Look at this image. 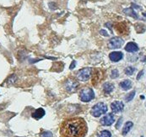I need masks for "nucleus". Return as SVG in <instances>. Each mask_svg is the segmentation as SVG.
Listing matches in <instances>:
<instances>
[{"label": "nucleus", "instance_id": "obj_1", "mask_svg": "<svg viewBox=\"0 0 146 137\" xmlns=\"http://www.w3.org/2000/svg\"><path fill=\"white\" fill-rule=\"evenodd\" d=\"M88 132L86 121L83 118L67 119L61 124L59 133L61 137H85Z\"/></svg>", "mask_w": 146, "mask_h": 137}, {"label": "nucleus", "instance_id": "obj_2", "mask_svg": "<svg viewBox=\"0 0 146 137\" xmlns=\"http://www.w3.org/2000/svg\"><path fill=\"white\" fill-rule=\"evenodd\" d=\"M107 112V106L104 103H98L96 105L93 106V108L90 110L91 115L94 117H100L101 115H104Z\"/></svg>", "mask_w": 146, "mask_h": 137}, {"label": "nucleus", "instance_id": "obj_3", "mask_svg": "<svg viewBox=\"0 0 146 137\" xmlns=\"http://www.w3.org/2000/svg\"><path fill=\"white\" fill-rule=\"evenodd\" d=\"M80 98L83 102H90L95 98V93L90 88H84L81 89L80 94Z\"/></svg>", "mask_w": 146, "mask_h": 137}, {"label": "nucleus", "instance_id": "obj_4", "mask_svg": "<svg viewBox=\"0 0 146 137\" xmlns=\"http://www.w3.org/2000/svg\"><path fill=\"white\" fill-rule=\"evenodd\" d=\"M64 88L68 93L75 92L79 88V82L74 78H68L64 83Z\"/></svg>", "mask_w": 146, "mask_h": 137}, {"label": "nucleus", "instance_id": "obj_5", "mask_svg": "<svg viewBox=\"0 0 146 137\" xmlns=\"http://www.w3.org/2000/svg\"><path fill=\"white\" fill-rule=\"evenodd\" d=\"M92 73V68L90 67H84L83 69L78 71L76 76L79 80L82 81V82H86L88 79L90 78Z\"/></svg>", "mask_w": 146, "mask_h": 137}, {"label": "nucleus", "instance_id": "obj_6", "mask_svg": "<svg viewBox=\"0 0 146 137\" xmlns=\"http://www.w3.org/2000/svg\"><path fill=\"white\" fill-rule=\"evenodd\" d=\"M123 43H124V41L123 39H121L119 37H114L108 41V47L110 49H118V48L122 47Z\"/></svg>", "mask_w": 146, "mask_h": 137}, {"label": "nucleus", "instance_id": "obj_7", "mask_svg": "<svg viewBox=\"0 0 146 137\" xmlns=\"http://www.w3.org/2000/svg\"><path fill=\"white\" fill-rule=\"evenodd\" d=\"M114 27H115L116 31L120 35H127L128 33V27H127V24L124 22L117 23L115 24Z\"/></svg>", "mask_w": 146, "mask_h": 137}, {"label": "nucleus", "instance_id": "obj_8", "mask_svg": "<svg viewBox=\"0 0 146 137\" xmlns=\"http://www.w3.org/2000/svg\"><path fill=\"white\" fill-rule=\"evenodd\" d=\"M111 108L112 112L114 113H120L124 109V104L121 101H114L111 104Z\"/></svg>", "mask_w": 146, "mask_h": 137}, {"label": "nucleus", "instance_id": "obj_9", "mask_svg": "<svg viewBox=\"0 0 146 137\" xmlns=\"http://www.w3.org/2000/svg\"><path fill=\"white\" fill-rule=\"evenodd\" d=\"M114 115L112 114H108L101 119V124L105 126H110L114 123Z\"/></svg>", "mask_w": 146, "mask_h": 137}, {"label": "nucleus", "instance_id": "obj_10", "mask_svg": "<svg viewBox=\"0 0 146 137\" xmlns=\"http://www.w3.org/2000/svg\"><path fill=\"white\" fill-rule=\"evenodd\" d=\"M123 57V54L121 51H113L109 54V58L113 62H117Z\"/></svg>", "mask_w": 146, "mask_h": 137}, {"label": "nucleus", "instance_id": "obj_11", "mask_svg": "<svg viewBox=\"0 0 146 137\" xmlns=\"http://www.w3.org/2000/svg\"><path fill=\"white\" fill-rule=\"evenodd\" d=\"M125 51L127 52H137L139 51V46L137 45L136 43L134 42H129L125 46Z\"/></svg>", "mask_w": 146, "mask_h": 137}, {"label": "nucleus", "instance_id": "obj_12", "mask_svg": "<svg viewBox=\"0 0 146 137\" xmlns=\"http://www.w3.org/2000/svg\"><path fill=\"white\" fill-rule=\"evenodd\" d=\"M45 114H46L45 110H44L42 108H40V109H36V110L32 113L31 116H32V118H34L35 119H42V118L45 115Z\"/></svg>", "mask_w": 146, "mask_h": 137}, {"label": "nucleus", "instance_id": "obj_13", "mask_svg": "<svg viewBox=\"0 0 146 137\" xmlns=\"http://www.w3.org/2000/svg\"><path fill=\"white\" fill-rule=\"evenodd\" d=\"M119 86L123 90L127 91V90H128V89H130L132 88V82L130 80H124V81L120 82Z\"/></svg>", "mask_w": 146, "mask_h": 137}, {"label": "nucleus", "instance_id": "obj_14", "mask_svg": "<svg viewBox=\"0 0 146 137\" xmlns=\"http://www.w3.org/2000/svg\"><path fill=\"white\" fill-rule=\"evenodd\" d=\"M114 89V85L111 82H106L103 85V91H104L106 94H111Z\"/></svg>", "mask_w": 146, "mask_h": 137}, {"label": "nucleus", "instance_id": "obj_15", "mask_svg": "<svg viewBox=\"0 0 146 137\" xmlns=\"http://www.w3.org/2000/svg\"><path fill=\"white\" fill-rule=\"evenodd\" d=\"M133 122H131V121H128V122H127L125 124H124V126H123V131H122V133H123V136H126L129 131H130V130L133 128Z\"/></svg>", "mask_w": 146, "mask_h": 137}, {"label": "nucleus", "instance_id": "obj_16", "mask_svg": "<svg viewBox=\"0 0 146 137\" xmlns=\"http://www.w3.org/2000/svg\"><path fill=\"white\" fill-rule=\"evenodd\" d=\"M123 12L125 13L126 14H127V15H129V16H132V17L135 18V19H138V15H137V14L134 12V10H133L132 8L125 9L123 10Z\"/></svg>", "mask_w": 146, "mask_h": 137}, {"label": "nucleus", "instance_id": "obj_17", "mask_svg": "<svg viewBox=\"0 0 146 137\" xmlns=\"http://www.w3.org/2000/svg\"><path fill=\"white\" fill-rule=\"evenodd\" d=\"M134 71H135V68H134V67H126L125 68L124 72H125L126 75H127V76H131V75H133V74Z\"/></svg>", "mask_w": 146, "mask_h": 137}, {"label": "nucleus", "instance_id": "obj_18", "mask_svg": "<svg viewBox=\"0 0 146 137\" xmlns=\"http://www.w3.org/2000/svg\"><path fill=\"white\" fill-rule=\"evenodd\" d=\"M135 91H132V92H130L129 94H127V95L125 96V100L127 102H130L131 100H133V98H134V96H135Z\"/></svg>", "mask_w": 146, "mask_h": 137}, {"label": "nucleus", "instance_id": "obj_19", "mask_svg": "<svg viewBox=\"0 0 146 137\" xmlns=\"http://www.w3.org/2000/svg\"><path fill=\"white\" fill-rule=\"evenodd\" d=\"M99 137H111V134L108 130H102L100 132Z\"/></svg>", "mask_w": 146, "mask_h": 137}, {"label": "nucleus", "instance_id": "obj_20", "mask_svg": "<svg viewBox=\"0 0 146 137\" xmlns=\"http://www.w3.org/2000/svg\"><path fill=\"white\" fill-rule=\"evenodd\" d=\"M118 76H119V72L117 69H114L111 71V78H118Z\"/></svg>", "mask_w": 146, "mask_h": 137}, {"label": "nucleus", "instance_id": "obj_21", "mask_svg": "<svg viewBox=\"0 0 146 137\" xmlns=\"http://www.w3.org/2000/svg\"><path fill=\"white\" fill-rule=\"evenodd\" d=\"M52 133L50 131H43L41 133V137H52Z\"/></svg>", "mask_w": 146, "mask_h": 137}, {"label": "nucleus", "instance_id": "obj_22", "mask_svg": "<svg viewBox=\"0 0 146 137\" xmlns=\"http://www.w3.org/2000/svg\"><path fill=\"white\" fill-rule=\"evenodd\" d=\"M100 33H101V35H102V36H108L109 35H108V33L104 30H102L101 31H100Z\"/></svg>", "mask_w": 146, "mask_h": 137}, {"label": "nucleus", "instance_id": "obj_23", "mask_svg": "<svg viewBox=\"0 0 146 137\" xmlns=\"http://www.w3.org/2000/svg\"><path fill=\"white\" fill-rule=\"evenodd\" d=\"M75 64H76V61H72V63H71V66H70V67H69V68H70L71 70H72V69H74V68L75 67V66H76Z\"/></svg>", "mask_w": 146, "mask_h": 137}, {"label": "nucleus", "instance_id": "obj_24", "mask_svg": "<svg viewBox=\"0 0 146 137\" xmlns=\"http://www.w3.org/2000/svg\"><path fill=\"white\" fill-rule=\"evenodd\" d=\"M122 120H123V119H122V118H120V119H118V122H117V125H116L117 129H118V128H119V124H122Z\"/></svg>", "mask_w": 146, "mask_h": 137}, {"label": "nucleus", "instance_id": "obj_25", "mask_svg": "<svg viewBox=\"0 0 146 137\" xmlns=\"http://www.w3.org/2000/svg\"><path fill=\"white\" fill-rule=\"evenodd\" d=\"M143 74H144V71H141V72L139 73V75H138V77H137V79H138V80H139V79H140V77H141Z\"/></svg>", "mask_w": 146, "mask_h": 137}, {"label": "nucleus", "instance_id": "obj_26", "mask_svg": "<svg viewBox=\"0 0 146 137\" xmlns=\"http://www.w3.org/2000/svg\"><path fill=\"white\" fill-rule=\"evenodd\" d=\"M142 61H144V62H145L146 61V57H145V58L143 59V60H142Z\"/></svg>", "mask_w": 146, "mask_h": 137}, {"label": "nucleus", "instance_id": "obj_27", "mask_svg": "<svg viewBox=\"0 0 146 137\" xmlns=\"http://www.w3.org/2000/svg\"><path fill=\"white\" fill-rule=\"evenodd\" d=\"M145 106H146V103H145Z\"/></svg>", "mask_w": 146, "mask_h": 137}, {"label": "nucleus", "instance_id": "obj_28", "mask_svg": "<svg viewBox=\"0 0 146 137\" xmlns=\"http://www.w3.org/2000/svg\"><path fill=\"white\" fill-rule=\"evenodd\" d=\"M141 137H144V136H141Z\"/></svg>", "mask_w": 146, "mask_h": 137}]
</instances>
